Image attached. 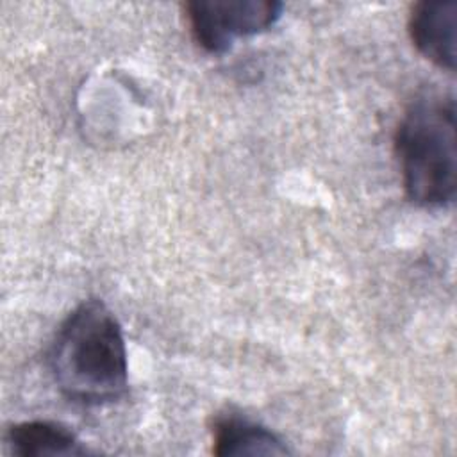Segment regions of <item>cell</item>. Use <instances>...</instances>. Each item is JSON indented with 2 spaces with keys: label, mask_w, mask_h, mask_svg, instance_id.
<instances>
[{
  "label": "cell",
  "mask_w": 457,
  "mask_h": 457,
  "mask_svg": "<svg viewBox=\"0 0 457 457\" xmlns=\"http://www.w3.org/2000/svg\"><path fill=\"white\" fill-rule=\"evenodd\" d=\"M48 362L57 387L71 402L104 405L127 391L123 332L102 300H84L64 318L52 341Z\"/></svg>",
  "instance_id": "6da1fadb"
},
{
  "label": "cell",
  "mask_w": 457,
  "mask_h": 457,
  "mask_svg": "<svg viewBox=\"0 0 457 457\" xmlns=\"http://www.w3.org/2000/svg\"><path fill=\"white\" fill-rule=\"evenodd\" d=\"M402 184L411 202L443 209L457 191L455 100L450 93L425 91L403 111L393 137Z\"/></svg>",
  "instance_id": "7a4b0ae2"
},
{
  "label": "cell",
  "mask_w": 457,
  "mask_h": 457,
  "mask_svg": "<svg viewBox=\"0 0 457 457\" xmlns=\"http://www.w3.org/2000/svg\"><path fill=\"white\" fill-rule=\"evenodd\" d=\"M282 7L275 0H191L184 14L193 41L209 54H223L237 37L273 27Z\"/></svg>",
  "instance_id": "3957f363"
},
{
  "label": "cell",
  "mask_w": 457,
  "mask_h": 457,
  "mask_svg": "<svg viewBox=\"0 0 457 457\" xmlns=\"http://www.w3.org/2000/svg\"><path fill=\"white\" fill-rule=\"evenodd\" d=\"M457 2L423 0L411 7L407 30L416 50L437 68L455 70Z\"/></svg>",
  "instance_id": "277c9868"
},
{
  "label": "cell",
  "mask_w": 457,
  "mask_h": 457,
  "mask_svg": "<svg viewBox=\"0 0 457 457\" xmlns=\"http://www.w3.org/2000/svg\"><path fill=\"white\" fill-rule=\"evenodd\" d=\"M212 452L216 455H284L287 446L270 428L246 416L227 412L212 423Z\"/></svg>",
  "instance_id": "5b68a950"
},
{
  "label": "cell",
  "mask_w": 457,
  "mask_h": 457,
  "mask_svg": "<svg viewBox=\"0 0 457 457\" xmlns=\"http://www.w3.org/2000/svg\"><path fill=\"white\" fill-rule=\"evenodd\" d=\"M7 443L11 452L20 457L79 455L86 452L77 436L66 425L48 420L12 425L7 432Z\"/></svg>",
  "instance_id": "8992f818"
}]
</instances>
